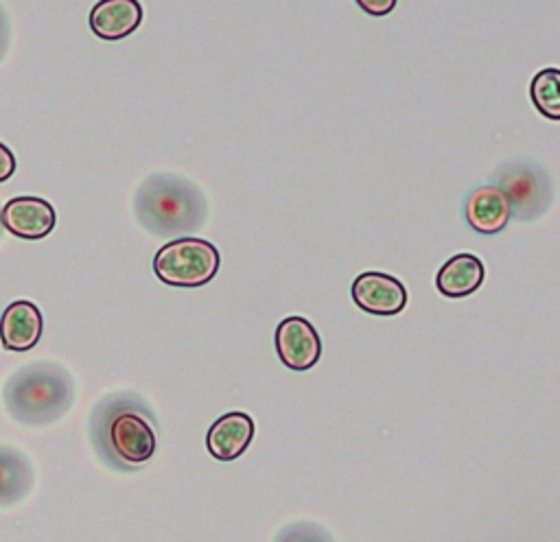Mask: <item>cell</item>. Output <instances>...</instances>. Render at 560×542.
<instances>
[{
    "label": "cell",
    "instance_id": "obj_7",
    "mask_svg": "<svg viewBox=\"0 0 560 542\" xmlns=\"http://www.w3.org/2000/svg\"><path fill=\"white\" fill-rule=\"evenodd\" d=\"M350 295L361 310L376 317H394L407 306L405 284L381 271L359 273L350 286Z\"/></svg>",
    "mask_w": 560,
    "mask_h": 542
},
{
    "label": "cell",
    "instance_id": "obj_12",
    "mask_svg": "<svg viewBox=\"0 0 560 542\" xmlns=\"http://www.w3.org/2000/svg\"><path fill=\"white\" fill-rule=\"evenodd\" d=\"M88 22L96 37L116 42L140 26L142 4L136 0H103L92 7Z\"/></svg>",
    "mask_w": 560,
    "mask_h": 542
},
{
    "label": "cell",
    "instance_id": "obj_3",
    "mask_svg": "<svg viewBox=\"0 0 560 542\" xmlns=\"http://www.w3.org/2000/svg\"><path fill=\"white\" fill-rule=\"evenodd\" d=\"M138 221L155 236H179L203 225L208 203L201 190L177 175L147 177L133 199Z\"/></svg>",
    "mask_w": 560,
    "mask_h": 542
},
{
    "label": "cell",
    "instance_id": "obj_15",
    "mask_svg": "<svg viewBox=\"0 0 560 542\" xmlns=\"http://www.w3.org/2000/svg\"><path fill=\"white\" fill-rule=\"evenodd\" d=\"M529 96L534 107L551 118H560V70L558 68H542L534 74L529 85Z\"/></svg>",
    "mask_w": 560,
    "mask_h": 542
},
{
    "label": "cell",
    "instance_id": "obj_11",
    "mask_svg": "<svg viewBox=\"0 0 560 542\" xmlns=\"http://www.w3.org/2000/svg\"><path fill=\"white\" fill-rule=\"evenodd\" d=\"M464 212L468 225L486 236L499 234L512 219L510 201L494 184L477 186L475 190H470Z\"/></svg>",
    "mask_w": 560,
    "mask_h": 542
},
{
    "label": "cell",
    "instance_id": "obj_2",
    "mask_svg": "<svg viewBox=\"0 0 560 542\" xmlns=\"http://www.w3.org/2000/svg\"><path fill=\"white\" fill-rule=\"evenodd\" d=\"M9 415L26 426L57 422L74 400L72 376L57 363L39 361L13 372L4 385Z\"/></svg>",
    "mask_w": 560,
    "mask_h": 542
},
{
    "label": "cell",
    "instance_id": "obj_9",
    "mask_svg": "<svg viewBox=\"0 0 560 542\" xmlns=\"http://www.w3.org/2000/svg\"><path fill=\"white\" fill-rule=\"evenodd\" d=\"M254 420L245 411H230L217 417L206 433V448L217 461L238 459L254 439Z\"/></svg>",
    "mask_w": 560,
    "mask_h": 542
},
{
    "label": "cell",
    "instance_id": "obj_8",
    "mask_svg": "<svg viewBox=\"0 0 560 542\" xmlns=\"http://www.w3.org/2000/svg\"><path fill=\"white\" fill-rule=\"evenodd\" d=\"M0 223L18 238L39 240L52 232L57 223V212L42 197L18 195L0 208Z\"/></svg>",
    "mask_w": 560,
    "mask_h": 542
},
{
    "label": "cell",
    "instance_id": "obj_10",
    "mask_svg": "<svg viewBox=\"0 0 560 542\" xmlns=\"http://www.w3.org/2000/svg\"><path fill=\"white\" fill-rule=\"evenodd\" d=\"M44 332L42 310L31 299L11 302L0 317V343L9 352L33 350Z\"/></svg>",
    "mask_w": 560,
    "mask_h": 542
},
{
    "label": "cell",
    "instance_id": "obj_6",
    "mask_svg": "<svg viewBox=\"0 0 560 542\" xmlns=\"http://www.w3.org/2000/svg\"><path fill=\"white\" fill-rule=\"evenodd\" d=\"M276 352L284 367L306 372L322 356V339L315 326L300 315H289L276 326Z\"/></svg>",
    "mask_w": 560,
    "mask_h": 542
},
{
    "label": "cell",
    "instance_id": "obj_1",
    "mask_svg": "<svg viewBox=\"0 0 560 542\" xmlns=\"http://www.w3.org/2000/svg\"><path fill=\"white\" fill-rule=\"evenodd\" d=\"M151 422L153 415L138 398L114 396L94 413V444L103 459L116 468L131 470L144 466L158 448Z\"/></svg>",
    "mask_w": 560,
    "mask_h": 542
},
{
    "label": "cell",
    "instance_id": "obj_17",
    "mask_svg": "<svg viewBox=\"0 0 560 542\" xmlns=\"http://www.w3.org/2000/svg\"><path fill=\"white\" fill-rule=\"evenodd\" d=\"M359 7L370 15H387L394 11L396 0H359Z\"/></svg>",
    "mask_w": 560,
    "mask_h": 542
},
{
    "label": "cell",
    "instance_id": "obj_16",
    "mask_svg": "<svg viewBox=\"0 0 560 542\" xmlns=\"http://www.w3.org/2000/svg\"><path fill=\"white\" fill-rule=\"evenodd\" d=\"M273 542H335L330 533L315 522H293L278 531Z\"/></svg>",
    "mask_w": 560,
    "mask_h": 542
},
{
    "label": "cell",
    "instance_id": "obj_18",
    "mask_svg": "<svg viewBox=\"0 0 560 542\" xmlns=\"http://www.w3.org/2000/svg\"><path fill=\"white\" fill-rule=\"evenodd\" d=\"M15 173V155L7 144L0 142V181H7Z\"/></svg>",
    "mask_w": 560,
    "mask_h": 542
},
{
    "label": "cell",
    "instance_id": "obj_19",
    "mask_svg": "<svg viewBox=\"0 0 560 542\" xmlns=\"http://www.w3.org/2000/svg\"><path fill=\"white\" fill-rule=\"evenodd\" d=\"M9 37H11L9 15H7V11L0 7V59L4 57V52H7V48H9Z\"/></svg>",
    "mask_w": 560,
    "mask_h": 542
},
{
    "label": "cell",
    "instance_id": "obj_13",
    "mask_svg": "<svg viewBox=\"0 0 560 542\" xmlns=\"http://www.w3.org/2000/svg\"><path fill=\"white\" fill-rule=\"evenodd\" d=\"M486 278V267L475 254L451 256L435 273V288L451 299L475 293Z\"/></svg>",
    "mask_w": 560,
    "mask_h": 542
},
{
    "label": "cell",
    "instance_id": "obj_20",
    "mask_svg": "<svg viewBox=\"0 0 560 542\" xmlns=\"http://www.w3.org/2000/svg\"><path fill=\"white\" fill-rule=\"evenodd\" d=\"M0 236H2V223H0Z\"/></svg>",
    "mask_w": 560,
    "mask_h": 542
},
{
    "label": "cell",
    "instance_id": "obj_5",
    "mask_svg": "<svg viewBox=\"0 0 560 542\" xmlns=\"http://www.w3.org/2000/svg\"><path fill=\"white\" fill-rule=\"evenodd\" d=\"M497 188L508 197L512 216L518 221H532L545 214L553 197L551 179L529 160H514L499 166Z\"/></svg>",
    "mask_w": 560,
    "mask_h": 542
},
{
    "label": "cell",
    "instance_id": "obj_14",
    "mask_svg": "<svg viewBox=\"0 0 560 542\" xmlns=\"http://www.w3.org/2000/svg\"><path fill=\"white\" fill-rule=\"evenodd\" d=\"M33 485V468L26 455L13 446L0 444V507L22 500Z\"/></svg>",
    "mask_w": 560,
    "mask_h": 542
},
{
    "label": "cell",
    "instance_id": "obj_4",
    "mask_svg": "<svg viewBox=\"0 0 560 542\" xmlns=\"http://www.w3.org/2000/svg\"><path fill=\"white\" fill-rule=\"evenodd\" d=\"M221 264L214 243L195 236H182L162 245L153 256V273L168 286L195 288L208 284Z\"/></svg>",
    "mask_w": 560,
    "mask_h": 542
}]
</instances>
